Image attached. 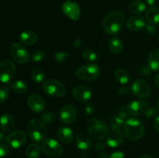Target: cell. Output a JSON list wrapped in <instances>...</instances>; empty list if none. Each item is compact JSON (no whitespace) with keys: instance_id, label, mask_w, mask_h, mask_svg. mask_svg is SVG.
I'll return each mask as SVG.
<instances>
[{"instance_id":"1","label":"cell","mask_w":159,"mask_h":158,"mask_svg":"<svg viewBox=\"0 0 159 158\" xmlns=\"http://www.w3.org/2000/svg\"><path fill=\"white\" fill-rule=\"evenodd\" d=\"M125 22V17L121 12L115 11L107 14L102 20L104 31L110 35H116L121 30Z\"/></svg>"},{"instance_id":"2","label":"cell","mask_w":159,"mask_h":158,"mask_svg":"<svg viewBox=\"0 0 159 158\" xmlns=\"http://www.w3.org/2000/svg\"><path fill=\"white\" fill-rule=\"evenodd\" d=\"M126 137L132 141L141 139L144 133V125L142 121L137 118H130L124 123Z\"/></svg>"},{"instance_id":"3","label":"cell","mask_w":159,"mask_h":158,"mask_svg":"<svg viewBox=\"0 0 159 158\" xmlns=\"http://www.w3.org/2000/svg\"><path fill=\"white\" fill-rule=\"evenodd\" d=\"M27 133L30 138L35 142L44 140L48 134V128L42 120L31 119L27 125Z\"/></svg>"},{"instance_id":"4","label":"cell","mask_w":159,"mask_h":158,"mask_svg":"<svg viewBox=\"0 0 159 158\" xmlns=\"http://www.w3.org/2000/svg\"><path fill=\"white\" fill-rule=\"evenodd\" d=\"M86 127L89 134L96 140H102L108 135V126L99 119H89L87 122Z\"/></svg>"},{"instance_id":"5","label":"cell","mask_w":159,"mask_h":158,"mask_svg":"<svg viewBox=\"0 0 159 158\" xmlns=\"http://www.w3.org/2000/svg\"><path fill=\"white\" fill-rule=\"evenodd\" d=\"M44 92L51 97H62L66 94V88L65 85L56 79L51 78L45 81L43 85Z\"/></svg>"},{"instance_id":"6","label":"cell","mask_w":159,"mask_h":158,"mask_svg":"<svg viewBox=\"0 0 159 158\" xmlns=\"http://www.w3.org/2000/svg\"><path fill=\"white\" fill-rule=\"evenodd\" d=\"M76 77L82 81H93L99 75V68L95 64H89L79 68L75 72Z\"/></svg>"},{"instance_id":"7","label":"cell","mask_w":159,"mask_h":158,"mask_svg":"<svg viewBox=\"0 0 159 158\" xmlns=\"http://www.w3.org/2000/svg\"><path fill=\"white\" fill-rule=\"evenodd\" d=\"M15 73L16 67L12 60L6 59L0 63V81L4 84L10 83L14 78Z\"/></svg>"},{"instance_id":"8","label":"cell","mask_w":159,"mask_h":158,"mask_svg":"<svg viewBox=\"0 0 159 158\" xmlns=\"http://www.w3.org/2000/svg\"><path fill=\"white\" fill-rule=\"evenodd\" d=\"M41 150L47 156L57 157L63 153V149L57 140L51 138L44 139L41 144Z\"/></svg>"},{"instance_id":"9","label":"cell","mask_w":159,"mask_h":158,"mask_svg":"<svg viewBox=\"0 0 159 158\" xmlns=\"http://www.w3.org/2000/svg\"><path fill=\"white\" fill-rule=\"evenodd\" d=\"M12 59L18 64H25L30 59L29 51L19 43H12L9 48Z\"/></svg>"},{"instance_id":"10","label":"cell","mask_w":159,"mask_h":158,"mask_svg":"<svg viewBox=\"0 0 159 158\" xmlns=\"http://www.w3.org/2000/svg\"><path fill=\"white\" fill-rule=\"evenodd\" d=\"M130 88L132 93L140 99H144L150 96V85L144 80L137 79V80L134 81L131 83Z\"/></svg>"},{"instance_id":"11","label":"cell","mask_w":159,"mask_h":158,"mask_svg":"<svg viewBox=\"0 0 159 158\" xmlns=\"http://www.w3.org/2000/svg\"><path fill=\"white\" fill-rule=\"evenodd\" d=\"M6 143L10 147L18 149L23 147L26 141V135L22 130H15L7 136Z\"/></svg>"},{"instance_id":"12","label":"cell","mask_w":159,"mask_h":158,"mask_svg":"<svg viewBox=\"0 0 159 158\" xmlns=\"http://www.w3.org/2000/svg\"><path fill=\"white\" fill-rule=\"evenodd\" d=\"M72 94L76 100L81 102H87L92 99L93 91L89 87L79 85L74 87L72 90Z\"/></svg>"},{"instance_id":"13","label":"cell","mask_w":159,"mask_h":158,"mask_svg":"<svg viewBox=\"0 0 159 158\" xmlns=\"http://www.w3.org/2000/svg\"><path fill=\"white\" fill-rule=\"evenodd\" d=\"M77 116L75 107L71 105H66L59 112V119L65 124H71L74 122Z\"/></svg>"},{"instance_id":"14","label":"cell","mask_w":159,"mask_h":158,"mask_svg":"<svg viewBox=\"0 0 159 158\" xmlns=\"http://www.w3.org/2000/svg\"><path fill=\"white\" fill-rule=\"evenodd\" d=\"M64 13L74 21H78L80 18V8L75 2L66 1L62 5Z\"/></svg>"},{"instance_id":"15","label":"cell","mask_w":159,"mask_h":158,"mask_svg":"<svg viewBox=\"0 0 159 158\" xmlns=\"http://www.w3.org/2000/svg\"><path fill=\"white\" fill-rule=\"evenodd\" d=\"M27 105L30 109L35 113L42 112L45 108L44 101L37 94H33L28 97Z\"/></svg>"},{"instance_id":"16","label":"cell","mask_w":159,"mask_h":158,"mask_svg":"<svg viewBox=\"0 0 159 158\" xmlns=\"http://www.w3.org/2000/svg\"><path fill=\"white\" fill-rule=\"evenodd\" d=\"M147 106V102L142 100L132 101L126 105V109L130 116H139L144 112Z\"/></svg>"},{"instance_id":"17","label":"cell","mask_w":159,"mask_h":158,"mask_svg":"<svg viewBox=\"0 0 159 158\" xmlns=\"http://www.w3.org/2000/svg\"><path fill=\"white\" fill-rule=\"evenodd\" d=\"M124 142V133L120 130H112L107 138V143L109 147L116 148L122 145Z\"/></svg>"},{"instance_id":"18","label":"cell","mask_w":159,"mask_h":158,"mask_svg":"<svg viewBox=\"0 0 159 158\" xmlns=\"http://www.w3.org/2000/svg\"><path fill=\"white\" fill-rule=\"evenodd\" d=\"M145 26V20L140 15L131 16L127 22V27L132 31H140Z\"/></svg>"},{"instance_id":"19","label":"cell","mask_w":159,"mask_h":158,"mask_svg":"<svg viewBox=\"0 0 159 158\" xmlns=\"http://www.w3.org/2000/svg\"><path fill=\"white\" fill-rule=\"evenodd\" d=\"M57 136L59 140L65 144H69L72 142L74 134L72 130L68 127H60L57 129Z\"/></svg>"},{"instance_id":"20","label":"cell","mask_w":159,"mask_h":158,"mask_svg":"<svg viewBox=\"0 0 159 158\" xmlns=\"http://www.w3.org/2000/svg\"><path fill=\"white\" fill-rule=\"evenodd\" d=\"M38 35L35 32L31 30L23 31L20 36V40L23 44L26 46L34 45L38 41Z\"/></svg>"},{"instance_id":"21","label":"cell","mask_w":159,"mask_h":158,"mask_svg":"<svg viewBox=\"0 0 159 158\" xmlns=\"http://www.w3.org/2000/svg\"><path fill=\"white\" fill-rule=\"evenodd\" d=\"M75 143L79 150H88L92 147L91 139L85 133H79L76 136Z\"/></svg>"},{"instance_id":"22","label":"cell","mask_w":159,"mask_h":158,"mask_svg":"<svg viewBox=\"0 0 159 158\" xmlns=\"http://www.w3.org/2000/svg\"><path fill=\"white\" fill-rule=\"evenodd\" d=\"M15 121L13 117L9 114H3L0 117V129L5 133L10 132L13 129Z\"/></svg>"},{"instance_id":"23","label":"cell","mask_w":159,"mask_h":158,"mask_svg":"<svg viewBox=\"0 0 159 158\" xmlns=\"http://www.w3.org/2000/svg\"><path fill=\"white\" fill-rule=\"evenodd\" d=\"M148 66L152 71H159V50L153 49L148 54Z\"/></svg>"},{"instance_id":"24","label":"cell","mask_w":159,"mask_h":158,"mask_svg":"<svg viewBox=\"0 0 159 158\" xmlns=\"http://www.w3.org/2000/svg\"><path fill=\"white\" fill-rule=\"evenodd\" d=\"M146 20L152 25L159 24V8L152 7L145 13Z\"/></svg>"},{"instance_id":"25","label":"cell","mask_w":159,"mask_h":158,"mask_svg":"<svg viewBox=\"0 0 159 158\" xmlns=\"http://www.w3.org/2000/svg\"><path fill=\"white\" fill-rule=\"evenodd\" d=\"M114 75L116 81L121 85H127L130 79L129 73L123 68H117L115 70Z\"/></svg>"},{"instance_id":"26","label":"cell","mask_w":159,"mask_h":158,"mask_svg":"<svg viewBox=\"0 0 159 158\" xmlns=\"http://www.w3.org/2000/svg\"><path fill=\"white\" fill-rule=\"evenodd\" d=\"M128 9L134 14H141L146 9V5L141 0H134L129 4Z\"/></svg>"},{"instance_id":"27","label":"cell","mask_w":159,"mask_h":158,"mask_svg":"<svg viewBox=\"0 0 159 158\" xmlns=\"http://www.w3.org/2000/svg\"><path fill=\"white\" fill-rule=\"evenodd\" d=\"M109 48L113 54H120L123 50L124 45L118 37H112L109 40Z\"/></svg>"},{"instance_id":"28","label":"cell","mask_w":159,"mask_h":158,"mask_svg":"<svg viewBox=\"0 0 159 158\" xmlns=\"http://www.w3.org/2000/svg\"><path fill=\"white\" fill-rule=\"evenodd\" d=\"M12 91L17 94H24L28 91V85L26 82L23 81H16L12 82L10 85Z\"/></svg>"},{"instance_id":"29","label":"cell","mask_w":159,"mask_h":158,"mask_svg":"<svg viewBox=\"0 0 159 158\" xmlns=\"http://www.w3.org/2000/svg\"><path fill=\"white\" fill-rule=\"evenodd\" d=\"M41 152V149L37 144H30L26 149V156L27 158H38Z\"/></svg>"},{"instance_id":"30","label":"cell","mask_w":159,"mask_h":158,"mask_svg":"<svg viewBox=\"0 0 159 158\" xmlns=\"http://www.w3.org/2000/svg\"><path fill=\"white\" fill-rule=\"evenodd\" d=\"M30 76L32 80L36 83H41L44 80V73L39 67H34L30 71Z\"/></svg>"},{"instance_id":"31","label":"cell","mask_w":159,"mask_h":158,"mask_svg":"<svg viewBox=\"0 0 159 158\" xmlns=\"http://www.w3.org/2000/svg\"><path fill=\"white\" fill-rule=\"evenodd\" d=\"M124 123L125 122L124 119L120 118L118 116H113L110 119V124L112 130H120V129L124 125Z\"/></svg>"},{"instance_id":"32","label":"cell","mask_w":159,"mask_h":158,"mask_svg":"<svg viewBox=\"0 0 159 158\" xmlns=\"http://www.w3.org/2000/svg\"><path fill=\"white\" fill-rule=\"evenodd\" d=\"M82 56L85 60L89 62H95L98 60L97 54L93 50L88 49V48L82 50Z\"/></svg>"},{"instance_id":"33","label":"cell","mask_w":159,"mask_h":158,"mask_svg":"<svg viewBox=\"0 0 159 158\" xmlns=\"http://www.w3.org/2000/svg\"><path fill=\"white\" fill-rule=\"evenodd\" d=\"M159 110L158 107H148V108H145L144 110V115H145L146 117L148 119H154V118H156L158 116Z\"/></svg>"},{"instance_id":"34","label":"cell","mask_w":159,"mask_h":158,"mask_svg":"<svg viewBox=\"0 0 159 158\" xmlns=\"http://www.w3.org/2000/svg\"><path fill=\"white\" fill-rule=\"evenodd\" d=\"M55 119V115L52 112H46L43 113L41 116V120L44 122L45 124H51Z\"/></svg>"},{"instance_id":"35","label":"cell","mask_w":159,"mask_h":158,"mask_svg":"<svg viewBox=\"0 0 159 158\" xmlns=\"http://www.w3.org/2000/svg\"><path fill=\"white\" fill-rule=\"evenodd\" d=\"M46 54L42 50H37L32 54V60L34 62H40L44 59Z\"/></svg>"},{"instance_id":"36","label":"cell","mask_w":159,"mask_h":158,"mask_svg":"<svg viewBox=\"0 0 159 158\" xmlns=\"http://www.w3.org/2000/svg\"><path fill=\"white\" fill-rule=\"evenodd\" d=\"M9 95V90L7 87L3 86L0 88V103L4 102Z\"/></svg>"},{"instance_id":"37","label":"cell","mask_w":159,"mask_h":158,"mask_svg":"<svg viewBox=\"0 0 159 158\" xmlns=\"http://www.w3.org/2000/svg\"><path fill=\"white\" fill-rule=\"evenodd\" d=\"M68 57V53L61 52V51L60 52L56 53L55 55H54L56 61H57L58 64H61L62 63V62H64V60H65Z\"/></svg>"},{"instance_id":"38","label":"cell","mask_w":159,"mask_h":158,"mask_svg":"<svg viewBox=\"0 0 159 158\" xmlns=\"http://www.w3.org/2000/svg\"><path fill=\"white\" fill-rule=\"evenodd\" d=\"M128 115H129V113L127 112L125 106L121 107V108H120L117 112V116H119L120 118H121L122 119H124V120L128 117Z\"/></svg>"},{"instance_id":"39","label":"cell","mask_w":159,"mask_h":158,"mask_svg":"<svg viewBox=\"0 0 159 158\" xmlns=\"http://www.w3.org/2000/svg\"><path fill=\"white\" fill-rule=\"evenodd\" d=\"M9 153V150L6 145L3 143H0V157H4L7 156Z\"/></svg>"},{"instance_id":"40","label":"cell","mask_w":159,"mask_h":158,"mask_svg":"<svg viewBox=\"0 0 159 158\" xmlns=\"http://www.w3.org/2000/svg\"><path fill=\"white\" fill-rule=\"evenodd\" d=\"M85 111L89 116H93L95 113V107L93 106V104L87 103L85 106Z\"/></svg>"},{"instance_id":"41","label":"cell","mask_w":159,"mask_h":158,"mask_svg":"<svg viewBox=\"0 0 159 158\" xmlns=\"http://www.w3.org/2000/svg\"><path fill=\"white\" fill-rule=\"evenodd\" d=\"M145 30H146V32H147L148 33L149 35H151V36L155 35V34H156V33H157L156 28L154 26V25H152V24L146 25Z\"/></svg>"},{"instance_id":"42","label":"cell","mask_w":159,"mask_h":158,"mask_svg":"<svg viewBox=\"0 0 159 158\" xmlns=\"http://www.w3.org/2000/svg\"><path fill=\"white\" fill-rule=\"evenodd\" d=\"M140 71H141V74L142 75L144 76H148L151 74V72H152V69L149 68V66H142L140 69Z\"/></svg>"},{"instance_id":"43","label":"cell","mask_w":159,"mask_h":158,"mask_svg":"<svg viewBox=\"0 0 159 158\" xmlns=\"http://www.w3.org/2000/svg\"><path fill=\"white\" fill-rule=\"evenodd\" d=\"M130 88L124 86V87H122L121 88H120L118 92H119V94H122V95L123 94H124V95H125V94H128L129 93H130Z\"/></svg>"},{"instance_id":"44","label":"cell","mask_w":159,"mask_h":158,"mask_svg":"<svg viewBox=\"0 0 159 158\" xmlns=\"http://www.w3.org/2000/svg\"><path fill=\"white\" fill-rule=\"evenodd\" d=\"M109 158H124V154L122 152H114Z\"/></svg>"},{"instance_id":"45","label":"cell","mask_w":159,"mask_h":158,"mask_svg":"<svg viewBox=\"0 0 159 158\" xmlns=\"http://www.w3.org/2000/svg\"><path fill=\"white\" fill-rule=\"evenodd\" d=\"M107 142H104V141H102V140H99V142L96 143V150H102V149H104L106 147V145H107Z\"/></svg>"},{"instance_id":"46","label":"cell","mask_w":159,"mask_h":158,"mask_svg":"<svg viewBox=\"0 0 159 158\" xmlns=\"http://www.w3.org/2000/svg\"><path fill=\"white\" fill-rule=\"evenodd\" d=\"M154 126H155L156 131L159 133V116L155 118V122H154Z\"/></svg>"},{"instance_id":"47","label":"cell","mask_w":159,"mask_h":158,"mask_svg":"<svg viewBox=\"0 0 159 158\" xmlns=\"http://www.w3.org/2000/svg\"><path fill=\"white\" fill-rule=\"evenodd\" d=\"M156 2L157 0H146V2H147V4L149 6H151V7H153V6H155V4H156Z\"/></svg>"},{"instance_id":"48","label":"cell","mask_w":159,"mask_h":158,"mask_svg":"<svg viewBox=\"0 0 159 158\" xmlns=\"http://www.w3.org/2000/svg\"><path fill=\"white\" fill-rule=\"evenodd\" d=\"M155 85H157V87H158V88H159V74H157L156 77H155Z\"/></svg>"},{"instance_id":"49","label":"cell","mask_w":159,"mask_h":158,"mask_svg":"<svg viewBox=\"0 0 159 158\" xmlns=\"http://www.w3.org/2000/svg\"><path fill=\"white\" fill-rule=\"evenodd\" d=\"M6 139V138L5 137L4 134H3V133H0V143H2L3 141H4Z\"/></svg>"},{"instance_id":"50","label":"cell","mask_w":159,"mask_h":158,"mask_svg":"<svg viewBox=\"0 0 159 158\" xmlns=\"http://www.w3.org/2000/svg\"><path fill=\"white\" fill-rule=\"evenodd\" d=\"M81 44V40H77L75 42V47H78L79 46V45Z\"/></svg>"},{"instance_id":"51","label":"cell","mask_w":159,"mask_h":158,"mask_svg":"<svg viewBox=\"0 0 159 158\" xmlns=\"http://www.w3.org/2000/svg\"><path fill=\"white\" fill-rule=\"evenodd\" d=\"M138 158H153L152 156H149V155H143V156H139Z\"/></svg>"},{"instance_id":"52","label":"cell","mask_w":159,"mask_h":158,"mask_svg":"<svg viewBox=\"0 0 159 158\" xmlns=\"http://www.w3.org/2000/svg\"><path fill=\"white\" fill-rule=\"evenodd\" d=\"M158 108L159 110V99H158Z\"/></svg>"},{"instance_id":"53","label":"cell","mask_w":159,"mask_h":158,"mask_svg":"<svg viewBox=\"0 0 159 158\" xmlns=\"http://www.w3.org/2000/svg\"><path fill=\"white\" fill-rule=\"evenodd\" d=\"M158 41H159V36H158Z\"/></svg>"}]
</instances>
